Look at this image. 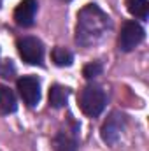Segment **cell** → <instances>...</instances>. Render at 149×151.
<instances>
[{"instance_id":"cell-9","label":"cell","mask_w":149,"mask_h":151,"mask_svg":"<svg viewBox=\"0 0 149 151\" xmlns=\"http://www.w3.org/2000/svg\"><path fill=\"white\" fill-rule=\"evenodd\" d=\"M67 100H69V88L60 86V84L51 86V90H49V106L51 107H54V109L65 107Z\"/></svg>"},{"instance_id":"cell-11","label":"cell","mask_w":149,"mask_h":151,"mask_svg":"<svg viewBox=\"0 0 149 151\" xmlns=\"http://www.w3.org/2000/svg\"><path fill=\"white\" fill-rule=\"evenodd\" d=\"M126 9L137 19H148L149 16V2L148 0H125Z\"/></svg>"},{"instance_id":"cell-7","label":"cell","mask_w":149,"mask_h":151,"mask_svg":"<svg viewBox=\"0 0 149 151\" xmlns=\"http://www.w3.org/2000/svg\"><path fill=\"white\" fill-rule=\"evenodd\" d=\"M37 14V0H23L14 11V21L19 27H32Z\"/></svg>"},{"instance_id":"cell-3","label":"cell","mask_w":149,"mask_h":151,"mask_svg":"<svg viewBox=\"0 0 149 151\" xmlns=\"http://www.w3.org/2000/svg\"><path fill=\"white\" fill-rule=\"evenodd\" d=\"M18 53L23 62L30 65H40L44 58V46L37 37H23L18 40Z\"/></svg>"},{"instance_id":"cell-2","label":"cell","mask_w":149,"mask_h":151,"mask_svg":"<svg viewBox=\"0 0 149 151\" xmlns=\"http://www.w3.org/2000/svg\"><path fill=\"white\" fill-rule=\"evenodd\" d=\"M79 107L81 111L90 116V118H95L104 111L105 104H107V97L104 93V90L100 86H95V84H90V86H84L81 91H79Z\"/></svg>"},{"instance_id":"cell-8","label":"cell","mask_w":149,"mask_h":151,"mask_svg":"<svg viewBox=\"0 0 149 151\" xmlns=\"http://www.w3.org/2000/svg\"><path fill=\"white\" fill-rule=\"evenodd\" d=\"M53 148L54 151H77V141L70 132L60 130L53 137Z\"/></svg>"},{"instance_id":"cell-4","label":"cell","mask_w":149,"mask_h":151,"mask_svg":"<svg viewBox=\"0 0 149 151\" xmlns=\"http://www.w3.org/2000/svg\"><path fill=\"white\" fill-rule=\"evenodd\" d=\"M125 125H126L125 114L119 113V111H112V113L109 114V118L104 121L102 128H100V135H102L104 142H107V144H116L117 139L121 137L123 130H125Z\"/></svg>"},{"instance_id":"cell-1","label":"cell","mask_w":149,"mask_h":151,"mask_svg":"<svg viewBox=\"0 0 149 151\" xmlns=\"http://www.w3.org/2000/svg\"><path fill=\"white\" fill-rule=\"evenodd\" d=\"M109 28H111V18L97 4H88L77 14L75 42L84 47L93 46L104 39Z\"/></svg>"},{"instance_id":"cell-12","label":"cell","mask_w":149,"mask_h":151,"mask_svg":"<svg viewBox=\"0 0 149 151\" xmlns=\"http://www.w3.org/2000/svg\"><path fill=\"white\" fill-rule=\"evenodd\" d=\"M51 58H53V62H54L58 67H69V65H72V62H74L72 53H70L67 47H62V46H58V47L53 49Z\"/></svg>"},{"instance_id":"cell-5","label":"cell","mask_w":149,"mask_h":151,"mask_svg":"<svg viewBox=\"0 0 149 151\" xmlns=\"http://www.w3.org/2000/svg\"><path fill=\"white\" fill-rule=\"evenodd\" d=\"M144 40V28L137 23V21H126L121 28V34H119V49L128 53L132 49H135L140 42Z\"/></svg>"},{"instance_id":"cell-14","label":"cell","mask_w":149,"mask_h":151,"mask_svg":"<svg viewBox=\"0 0 149 151\" xmlns=\"http://www.w3.org/2000/svg\"><path fill=\"white\" fill-rule=\"evenodd\" d=\"M14 70V67H12V63L9 62V60H4V62H0V76L2 77H11V72Z\"/></svg>"},{"instance_id":"cell-6","label":"cell","mask_w":149,"mask_h":151,"mask_svg":"<svg viewBox=\"0 0 149 151\" xmlns=\"http://www.w3.org/2000/svg\"><path fill=\"white\" fill-rule=\"evenodd\" d=\"M18 91L28 107L37 106L40 100V83L34 76H23L18 79Z\"/></svg>"},{"instance_id":"cell-10","label":"cell","mask_w":149,"mask_h":151,"mask_svg":"<svg viewBox=\"0 0 149 151\" xmlns=\"http://www.w3.org/2000/svg\"><path fill=\"white\" fill-rule=\"evenodd\" d=\"M14 111H16V97H14V93L7 86L0 84V113L9 114V113H14Z\"/></svg>"},{"instance_id":"cell-13","label":"cell","mask_w":149,"mask_h":151,"mask_svg":"<svg viewBox=\"0 0 149 151\" xmlns=\"http://www.w3.org/2000/svg\"><path fill=\"white\" fill-rule=\"evenodd\" d=\"M102 74V65L98 63V62H93V63H88L84 69H82V76L86 77V79H93V77H97V76Z\"/></svg>"}]
</instances>
